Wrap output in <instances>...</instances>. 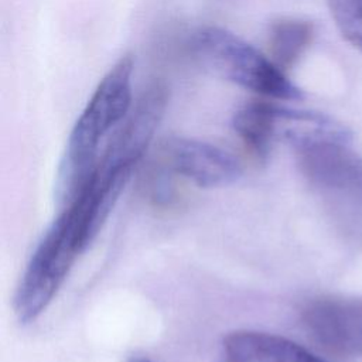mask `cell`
Returning <instances> with one entry per match:
<instances>
[{
	"instance_id": "1",
	"label": "cell",
	"mask_w": 362,
	"mask_h": 362,
	"mask_svg": "<svg viewBox=\"0 0 362 362\" xmlns=\"http://www.w3.org/2000/svg\"><path fill=\"white\" fill-rule=\"evenodd\" d=\"M119 189L90 178L54 221L21 277L14 310L21 322L35 320L52 301L71 267L99 232Z\"/></svg>"
},
{
	"instance_id": "2",
	"label": "cell",
	"mask_w": 362,
	"mask_h": 362,
	"mask_svg": "<svg viewBox=\"0 0 362 362\" xmlns=\"http://www.w3.org/2000/svg\"><path fill=\"white\" fill-rule=\"evenodd\" d=\"M134 58L123 55L102 78L76 120L58 174V199L68 204L92 175L103 137L132 107V75Z\"/></svg>"
},
{
	"instance_id": "3",
	"label": "cell",
	"mask_w": 362,
	"mask_h": 362,
	"mask_svg": "<svg viewBox=\"0 0 362 362\" xmlns=\"http://www.w3.org/2000/svg\"><path fill=\"white\" fill-rule=\"evenodd\" d=\"M189 48L204 68L264 99L304 98V92L269 57L226 28L205 25L197 30Z\"/></svg>"
},
{
	"instance_id": "4",
	"label": "cell",
	"mask_w": 362,
	"mask_h": 362,
	"mask_svg": "<svg viewBox=\"0 0 362 362\" xmlns=\"http://www.w3.org/2000/svg\"><path fill=\"white\" fill-rule=\"evenodd\" d=\"M170 99L168 88L161 81L151 82L132 103L123 120L99 153L96 167L102 170H136L146 156L156 130L165 113Z\"/></svg>"
},
{
	"instance_id": "5",
	"label": "cell",
	"mask_w": 362,
	"mask_h": 362,
	"mask_svg": "<svg viewBox=\"0 0 362 362\" xmlns=\"http://www.w3.org/2000/svg\"><path fill=\"white\" fill-rule=\"evenodd\" d=\"M301 318L311 338L327 352L362 356V297L314 298L303 308Z\"/></svg>"
},
{
	"instance_id": "6",
	"label": "cell",
	"mask_w": 362,
	"mask_h": 362,
	"mask_svg": "<svg viewBox=\"0 0 362 362\" xmlns=\"http://www.w3.org/2000/svg\"><path fill=\"white\" fill-rule=\"evenodd\" d=\"M180 178L202 188L233 184L242 174L239 161L225 150L205 141L168 137L153 150Z\"/></svg>"
},
{
	"instance_id": "7",
	"label": "cell",
	"mask_w": 362,
	"mask_h": 362,
	"mask_svg": "<svg viewBox=\"0 0 362 362\" xmlns=\"http://www.w3.org/2000/svg\"><path fill=\"white\" fill-rule=\"evenodd\" d=\"M223 352L226 362H325L291 339L247 329L228 334Z\"/></svg>"
},
{
	"instance_id": "8",
	"label": "cell",
	"mask_w": 362,
	"mask_h": 362,
	"mask_svg": "<svg viewBox=\"0 0 362 362\" xmlns=\"http://www.w3.org/2000/svg\"><path fill=\"white\" fill-rule=\"evenodd\" d=\"M137 170V189L140 197L157 211H168L181 201V178L153 151L140 160Z\"/></svg>"
},
{
	"instance_id": "9",
	"label": "cell",
	"mask_w": 362,
	"mask_h": 362,
	"mask_svg": "<svg viewBox=\"0 0 362 362\" xmlns=\"http://www.w3.org/2000/svg\"><path fill=\"white\" fill-rule=\"evenodd\" d=\"M273 100L257 99L243 105L232 119V127L242 143L257 157L264 158L273 143Z\"/></svg>"
},
{
	"instance_id": "10",
	"label": "cell",
	"mask_w": 362,
	"mask_h": 362,
	"mask_svg": "<svg viewBox=\"0 0 362 362\" xmlns=\"http://www.w3.org/2000/svg\"><path fill=\"white\" fill-rule=\"evenodd\" d=\"M313 38L314 25L310 21L300 18L277 20L269 33L270 59L287 74L311 45Z\"/></svg>"
},
{
	"instance_id": "11",
	"label": "cell",
	"mask_w": 362,
	"mask_h": 362,
	"mask_svg": "<svg viewBox=\"0 0 362 362\" xmlns=\"http://www.w3.org/2000/svg\"><path fill=\"white\" fill-rule=\"evenodd\" d=\"M327 4L342 38L362 54V0H327Z\"/></svg>"
},
{
	"instance_id": "12",
	"label": "cell",
	"mask_w": 362,
	"mask_h": 362,
	"mask_svg": "<svg viewBox=\"0 0 362 362\" xmlns=\"http://www.w3.org/2000/svg\"><path fill=\"white\" fill-rule=\"evenodd\" d=\"M127 362H151V361L144 356H133V358L127 359Z\"/></svg>"
}]
</instances>
